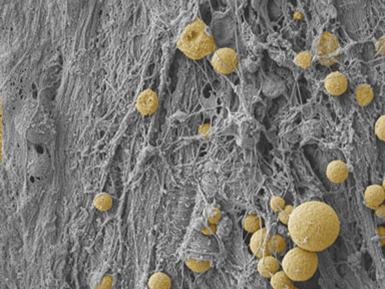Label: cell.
<instances>
[{"label": "cell", "instance_id": "6da1fadb", "mask_svg": "<svg viewBox=\"0 0 385 289\" xmlns=\"http://www.w3.org/2000/svg\"><path fill=\"white\" fill-rule=\"evenodd\" d=\"M287 225L293 242L300 248L312 252L327 249L340 231L336 212L321 201H308L297 206Z\"/></svg>", "mask_w": 385, "mask_h": 289}, {"label": "cell", "instance_id": "7a4b0ae2", "mask_svg": "<svg viewBox=\"0 0 385 289\" xmlns=\"http://www.w3.org/2000/svg\"><path fill=\"white\" fill-rule=\"evenodd\" d=\"M177 47L188 57L201 59L215 51V40L209 26L197 19L181 32Z\"/></svg>", "mask_w": 385, "mask_h": 289}, {"label": "cell", "instance_id": "3957f363", "mask_svg": "<svg viewBox=\"0 0 385 289\" xmlns=\"http://www.w3.org/2000/svg\"><path fill=\"white\" fill-rule=\"evenodd\" d=\"M316 252L295 247L286 253L282 261V268L293 281H306L316 272L318 267Z\"/></svg>", "mask_w": 385, "mask_h": 289}, {"label": "cell", "instance_id": "277c9868", "mask_svg": "<svg viewBox=\"0 0 385 289\" xmlns=\"http://www.w3.org/2000/svg\"><path fill=\"white\" fill-rule=\"evenodd\" d=\"M338 51L339 44L336 37L330 32H323L315 45V52L318 60L324 66H331L336 61Z\"/></svg>", "mask_w": 385, "mask_h": 289}, {"label": "cell", "instance_id": "5b68a950", "mask_svg": "<svg viewBox=\"0 0 385 289\" xmlns=\"http://www.w3.org/2000/svg\"><path fill=\"white\" fill-rule=\"evenodd\" d=\"M214 70L221 74H229L238 68V55L236 51L229 48H223L216 50L211 60Z\"/></svg>", "mask_w": 385, "mask_h": 289}, {"label": "cell", "instance_id": "8992f818", "mask_svg": "<svg viewBox=\"0 0 385 289\" xmlns=\"http://www.w3.org/2000/svg\"><path fill=\"white\" fill-rule=\"evenodd\" d=\"M269 239L267 228H261L255 232L250 240V249L257 258H263L271 255L269 249Z\"/></svg>", "mask_w": 385, "mask_h": 289}, {"label": "cell", "instance_id": "52a82bcc", "mask_svg": "<svg viewBox=\"0 0 385 289\" xmlns=\"http://www.w3.org/2000/svg\"><path fill=\"white\" fill-rule=\"evenodd\" d=\"M159 98L155 92L146 90L141 93L136 99V109L141 115H152L157 111Z\"/></svg>", "mask_w": 385, "mask_h": 289}, {"label": "cell", "instance_id": "ba28073f", "mask_svg": "<svg viewBox=\"0 0 385 289\" xmlns=\"http://www.w3.org/2000/svg\"><path fill=\"white\" fill-rule=\"evenodd\" d=\"M326 91L333 96L342 95L347 89V79L341 72H334L327 75L324 81Z\"/></svg>", "mask_w": 385, "mask_h": 289}, {"label": "cell", "instance_id": "9c48e42d", "mask_svg": "<svg viewBox=\"0 0 385 289\" xmlns=\"http://www.w3.org/2000/svg\"><path fill=\"white\" fill-rule=\"evenodd\" d=\"M385 199V191L380 185H371L364 193V202L368 208L377 209Z\"/></svg>", "mask_w": 385, "mask_h": 289}, {"label": "cell", "instance_id": "30bf717a", "mask_svg": "<svg viewBox=\"0 0 385 289\" xmlns=\"http://www.w3.org/2000/svg\"><path fill=\"white\" fill-rule=\"evenodd\" d=\"M349 171L346 166L345 163H343L341 161H333L331 162L326 171V175L328 179L336 184L342 183L345 181L348 177Z\"/></svg>", "mask_w": 385, "mask_h": 289}, {"label": "cell", "instance_id": "8fae6325", "mask_svg": "<svg viewBox=\"0 0 385 289\" xmlns=\"http://www.w3.org/2000/svg\"><path fill=\"white\" fill-rule=\"evenodd\" d=\"M257 268L259 273L262 276H264L266 278H271L275 273L279 271L280 263L274 256L268 255L260 259Z\"/></svg>", "mask_w": 385, "mask_h": 289}, {"label": "cell", "instance_id": "7c38bea8", "mask_svg": "<svg viewBox=\"0 0 385 289\" xmlns=\"http://www.w3.org/2000/svg\"><path fill=\"white\" fill-rule=\"evenodd\" d=\"M148 285L150 289H171L172 280L166 273L157 272L150 277Z\"/></svg>", "mask_w": 385, "mask_h": 289}, {"label": "cell", "instance_id": "4fadbf2b", "mask_svg": "<svg viewBox=\"0 0 385 289\" xmlns=\"http://www.w3.org/2000/svg\"><path fill=\"white\" fill-rule=\"evenodd\" d=\"M185 262L191 270L197 273L206 272L210 268V262L208 260L201 259L198 257L189 256L185 259Z\"/></svg>", "mask_w": 385, "mask_h": 289}, {"label": "cell", "instance_id": "5bb4252c", "mask_svg": "<svg viewBox=\"0 0 385 289\" xmlns=\"http://www.w3.org/2000/svg\"><path fill=\"white\" fill-rule=\"evenodd\" d=\"M355 96L360 106H366L373 98V91L367 85H361L356 89Z\"/></svg>", "mask_w": 385, "mask_h": 289}, {"label": "cell", "instance_id": "9a60e30c", "mask_svg": "<svg viewBox=\"0 0 385 289\" xmlns=\"http://www.w3.org/2000/svg\"><path fill=\"white\" fill-rule=\"evenodd\" d=\"M269 249L273 254H282L286 249V241L281 235H273L269 239Z\"/></svg>", "mask_w": 385, "mask_h": 289}, {"label": "cell", "instance_id": "2e32d148", "mask_svg": "<svg viewBox=\"0 0 385 289\" xmlns=\"http://www.w3.org/2000/svg\"><path fill=\"white\" fill-rule=\"evenodd\" d=\"M93 204L99 211H108L113 206V198L107 193H100L94 198Z\"/></svg>", "mask_w": 385, "mask_h": 289}, {"label": "cell", "instance_id": "e0dca14e", "mask_svg": "<svg viewBox=\"0 0 385 289\" xmlns=\"http://www.w3.org/2000/svg\"><path fill=\"white\" fill-rule=\"evenodd\" d=\"M271 286L274 289H283L286 285L292 284L291 279L284 271H278L271 277Z\"/></svg>", "mask_w": 385, "mask_h": 289}, {"label": "cell", "instance_id": "ac0fdd59", "mask_svg": "<svg viewBox=\"0 0 385 289\" xmlns=\"http://www.w3.org/2000/svg\"><path fill=\"white\" fill-rule=\"evenodd\" d=\"M244 229L249 233H255L261 228V219L257 215H248L243 221Z\"/></svg>", "mask_w": 385, "mask_h": 289}, {"label": "cell", "instance_id": "d6986e66", "mask_svg": "<svg viewBox=\"0 0 385 289\" xmlns=\"http://www.w3.org/2000/svg\"><path fill=\"white\" fill-rule=\"evenodd\" d=\"M295 64L303 69H306L311 65V61H312V56L308 51H303L300 52L299 54L296 55L295 59Z\"/></svg>", "mask_w": 385, "mask_h": 289}, {"label": "cell", "instance_id": "ffe728a7", "mask_svg": "<svg viewBox=\"0 0 385 289\" xmlns=\"http://www.w3.org/2000/svg\"><path fill=\"white\" fill-rule=\"evenodd\" d=\"M375 134L378 139L385 142V115L381 116L375 123Z\"/></svg>", "mask_w": 385, "mask_h": 289}, {"label": "cell", "instance_id": "44dd1931", "mask_svg": "<svg viewBox=\"0 0 385 289\" xmlns=\"http://www.w3.org/2000/svg\"><path fill=\"white\" fill-rule=\"evenodd\" d=\"M207 219L211 224H217L221 219V212L217 207H210L207 210Z\"/></svg>", "mask_w": 385, "mask_h": 289}, {"label": "cell", "instance_id": "7402d4cb", "mask_svg": "<svg viewBox=\"0 0 385 289\" xmlns=\"http://www.w3.org/2000/svg\"><path fill=\"white\" fill-rule=\"evenodd\" d=\"M271 208L275 211V212H281L283 209H284L286 206H285V201L284 199H282L280 197H273L271 199Z\"/></svg>", "mask_w": 385, "mask_h": 289}, {"label": "cell", "instance_id": "603a6c76", "mask_svg": "<svg viewBox=\"0 0 385 289\" xmlns=\"http://www.w3.org/2000/svg\"><path fill=\"white\" fill-rule=\"evenodd\" d=\"M293 210H294L293 206H286V207H285L284 209H283L281 212H279V220H280L282 223L288 224L289 218H290V216H291Z\"/></svg>", "mask_w": 385, "mask_h": 289}, {"label": "cell", "instance_id": "cb8c5ba5", "mask_svg": "<svg viewBox=\"0 0 385 289\" xmlns=\"http://www.w3.org/2000/svg\"><path fill=\"white\" fill-rule=\"evenodd\" d=\"M113 276L111 275H105L103 278H101L100 282H99V286L98 289H111L112 285H113Z\"/></svg>", "mask_w": 385, "mask_h": 289}, {"label": "cell", "instance_id": "d4e9b609", "mask_svg": "<svg viewBox=\"0 0 385 289\" xmlns=\"http://www.w3.org/2000/svg\"><path fill=\"white\" fill-rule=\"evenodd\" d=\"M376 48L379 53L385 54V37H382L378 40V43L376 45Z\"/></svg>", "mask_w": 385, "mask_h": 289}, {"label": "cell", "instance_id": "484cf974", "mask_svg": "<svg viewBox=\"0 0 385 289\" xmlns=\"http://www.w3.org/2000/svg\"><path fill=\"white\" fill-rule=\"evenodd\" d=\"M375 213L379 217H385V206H379Z\"/></svg>", "mask_w": 385, "mask_h": 289}, {"label": "cell", "instance_id": "4316f807", "mask_svg": "<svg viewBox=\"0 0 385 289\" xmlns=\"http://www.w3.org/2000/svg\"><path fill=\"white\" fill-rule=\"evenodd\" d=\"M283 289H298V288H296L293 284H290V285H286Z\"/></svg>", "mask_w": 385, "mask_h": 289}, {"label": "cell", "instance_id": "83f0119b", "mask_svg": "<svg viewBox=\"0 0 385 289\" xmlns=\"http://www.w3.org/2000/svg\"><path fill=\"white\" fill-rule=\"evenodd\" d=\"M382 185H383L382 187H383V189H384V191H385V178H384V180H383V184H382Z\"/></svg>", "mask_w": 385, "mask_h": 289}]
</instances>
